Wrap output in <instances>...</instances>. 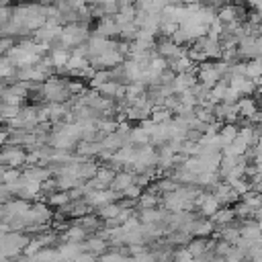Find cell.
Here are the masks:
<instances>
[{
	"mask_svg": "<svg viewBox=\"0 0 262 262\" xmlns=\"http://www.w3.org/2000/svg\"><path fill=\"white\" fill-rule=\"evenodd\" d=\"M4 221V205H0V223Z\"/></svg>",
	"mask_w": 262,
	"mask_h": 262,
	"instance_id": "1f68e13d",
	"label": "cell"
},
{
	"mask_svg": "<svg viewBox=\"0 0 262 262\" xmlns=\"http://www.w3.org/2000/svg\"><path fill=\"white\" fill-rule=\"evenodd\" d=\"M31 203L29 201H23V199H10L4 203V219H10V217H23L27 211H29Z\"/></svg>",
	"mask_w": 262,
	"mask_h": 262,
	"instance_id": "7c38bea8",
	"label": "cell"
},
{
	"mask_svg": "<svg viewBox=\"0 0 262 262\" xmlns=\"http://www.w3.org/2000/svg\"><path fill=\"white\" fill-rule=\"evenodd\" d=\"M217 135H219V139H221V149H223V147H227L229 143H233V139L237 137V125H223Z\"/></svg>",
	"mask_w": 262,
	"mask_h": 262,
	"instance_id": "cb8c5ba5",
	"label": "cell"
},
{
	"mask_svg": "<svg viewBox=\"0 0 262 262\" xmlns=\"http://www.w3.org/2000/svg\"><path fill=\"white\" fill-rule=\"evenodd\" d=\"M74 262H96V258H94L92 254H88V252H82L80 256H76Z\"/></svg>",
	"mask_w": 262,
	"mask_h": 262,
	"instance_id": "f546056e",
	"label": "cell"
},
{
	"mask_svg": "<svg viewBox=\"0 0 262 262\" xmlns=\"http://www.w3.org/2000/svg\"><path fill=\"white\" fill-rule=\"evenodd\" d=\"M258 225H260V231H262V221H258Z\"/></svg>",
	"mask_w": 262,
	"mask_h": 262,
	"instance_id": "d6a6232c",
	"label": "cell"
},
{
	"mask_svg": "<svg viewBox=\"0 0 262 262\" xmlns=\"http://www.w3.org/2000/svg\"><path fill=\"white\" fill-rule=\"evenodd\" d=\"M223 82H227V86H229L239 98L250 96V94L256 90V82L250 80V78H246V76H229V78L223 80Z\"/></svg>",
	"mask_w": 262,
	"mask_h": 262,
	"instance_id": "5b68a950",
	"label": "cell"
},
{
	"mask_svg": "<svg viewBox=\"0 0 262 262\" xmlns=\"http://www.w3.org/2000/svg\"><path fill=\"white\" fill-rule=\"evenodd\" d=\"M194 207H196V209L203 213V217H207V219H209V217H213V215L221 209L219 201H217L211 192H205V190H201V192H199V196L194 199Z\"/></svg>",
	"mask_w": 262,
	"mask_h": 262,
	"instance_id": "277c9868",
	"label": "cell"
},
{
	"mask_svg": "<svg viewBox=\"0 0 262 262\" xmlns=\"http://www.w3.org/2000/svg\"><path fill=\"white\" fill-rule=\"evenodd\" d=\"M235 108H237V117H239V121H250V119H254V117L260 113V108H258V100L252 98V96H244V98H239V100L235 102Z\"/></svg>",
	"mask_w": 262,
	"mask_h": 262,
	"instance_id": "8992f818",
	"label": "cell"
},
{
	"mask_svg": "<svg viewBox=\"0 0 262 262\" xmlns=\"http://www.w3.org/2000/svg\"><path fill=\"white\" fill-rule=\"evenodd\" d=\"M92 35H94V37H100V39H113V37H119V25H117L113 18H100Z\"/></svg>",
	"mask_w": 262,
	"mask_h": 262,
	"instance_id": "8fae6325",
	"label": "cell"
},
{
	"mask_svg": "<svg viewBox=\"0 0 262 262\" xmlns=\"http://www.w3.org/2000/svg\"><path fill=\"white\" fill-rule=\"evenodd\" d=\"M70 201H72V196H70L68 190H55V192H51V194L45 199V203H47L49 207H55V209L66 207Z\"/></svg>",
	"mask_w": 262,
	"mask_h": 262,
	"instance_id": "7402d4cb",
	"label": "cell"
},
{
	"mask_svg": "<svg viewBox=\"0 0 262 262\" xmlns=\"http://www.w3.org/2000/svg\"><path fill=\"white\" fill-rule=\"evenodd\" d=\"M211 194L219 201V205H221V207H229V205H235V203L239 201V196L235 194V190H233L227 182H219Z\"/></svg>",
	"mask_w": 262,
	"mask_h": 262,
	"instance_id": "ba28073f",
	"label": "cell"
},
{
	"mask_svg": "<svg viewBox=\"0 0 262 262\" xmlns=\"http://www.w3.org/2000/svg\"><path fill=\"white\" fill-rule=\"evenodd\" d=\"M88 39H90V31H88V27H84V25H80V23L63 27V29H61V35L57 37V41H59L63 47H68V49H74V47H78V45H84Z\"/></svg>",
	"mask_w": 262,
	"mask_h": 262,
	"instance_id": "7a4b0ae2",
	"label": "cell"
},
{
	"mask_svg": "<svg viewBox=\"0 0 262 262\" xmlns=\"http://www.w3.org/2000/svg\"><path fill=\"white\" fill-rule=\"evenodd\" d=\"M0 166H6V168H20V166H27V149L18 147V145H12V143H6L0 147Z\"/></svg>",
	"mask_w": 262,
	"mask_h": 262,
	"instance_id": "3957f363",
	"label": "cell"
},
{
	"mask_svg": "<svg viewBox=\"0 0 262 262\" xmlns=\"http://www.w3.org/2000/svg\"><path fill=\"white\" fill-rule=\"evenodd\" d=\"M100 145H102V151H108V154H117L123 145H127V141L115 131V133H111V135H104L102 137V141H100Z\"/></svg>",
	"mask_w": 262,
	"mask_h": 262,
	"instance_id": "d6986e66",
	"label": "cell"
},
{
	"mask_svg": "<svg viewBox=\"0 0 262 262\" xmlns=\"http://www.w3.org/2000/svg\"><path fill=\"white\" fill-rule=\"evenodd\" d=\"M20 108L23 106H12V104H2L0 102V121H12V119H16L18 115H20Z\"/></svg>",
	"mask_w": 262,
	"mask_h": 262,
	"instance_id": "484cf974",
	"label": "cell"
},
{
	"mask_svg": "<svg viewBox=\"0 0 262 262\" xmlns=\"http://www.w3.org/2000/svg\"><path fill=\"white\" fill-rule=\"evenodd\" d=\"M145 92H147L145 86H141V84H137V82H131V84L125 86V100H127L129 104H133L137 98L145 96Z\"/></svg>",
	"mask_w": 262,
	"mask_h": 262,
	"instance_id": "603a6c76",
	"label": "cell"
},
{
	"mask_svg": "<svg viewBox=\"0 0 262 262\" xmlns=\"http://www.w3.org/2000/svg\"><path fill=\"white\" fill-rule=\"evenodd\" d=\"M133 184H135V174L129 172V170H121V172L115 174V180H113V184H111V190L121 194L125 188L133 186Z\"/></svg>",
	"mask_w": 262,
	"mask_h": 262,
	"instance_id": "5bb4252c",
	"label": "cell"
},
{
	"mask_svg": "<svg viewBox=\"0 0 262 262\" xmlns=\"http://www.w3.org/2000/svg\"><path fill=\"white\" fill-rule=\"evenodd\" d=\"M213 223H211V219H207V217H196V221L192 223V227H190V235L192 237H207L209 239V235H213Z\"/></svg>",
	"mask_w": 262,
	"mask_h": 262,
	"instance_id": "2e32d148",
	"label": "cell"
},
{
	"mask_svg": "<svg viewBox=\"0 0 262 262\" xmlns=\"http://www.w3.org/2000/svg\"><path fill=\"white\" fill-rule=\"evenodd\" d=\"M192 256L186 252V248H180V250H174V256H172V262H190Z\"/></svg>",
	"mask_w": 262,
	"mask_h": 262,
	"instance_id": "83f0119b",
	"label": "cell"
},
{
	"mask_svg": "<svg viewBox=\"0 0 262 262\" xmlns=\"http://www.w3.org/2000/svg\"><path fill=\"white\" fill-rule=\"evenodd\" d=\"M186 252H188L192 258H201V256H205L207 252H213V242L207 239V237H192V239L186 244Z\"/></svg>",
	"mask_w": 262,
	"mask_h": 262,
	"instance_id": "30bf717a",
	"label": "cell"
},
{
	"mask_svg": "<svg viewBox=\"0 0 262 262\" xmlns=\"http://www.w3.org/2000/svg\"><path fill=\"white\" fill-rule=\"evenodd\" d=\"M158 205H160V196H158V194H154V192H149V190H143V192L139 194V199L135 201V207H137V211L156 209Z\"/></svg>",
	"mask_w": 262,
	"mask_h": 262,
	"instance_id": "ffe728a7",
	"label": "cell"
},
{
	"mask_svg": "<svg viewBox=\"0 0 262 262\" xmlns=\"http://www.w3.org/2000/svg\"><path fill=\"white\" fill-rule=\"evenodd\" d=\"M254 219H256V221H262V203L256 207V211H254Z\"/></svg>",
	"mask_w": 262,
	"mask_h": 262,
	"instance_id": "4dcf8cb0",
	"label": "cell"
},
{
	"mask_svg": "<svg viewBox=\"0 0 262 262\" xmlns=\"http://www.w3.org/2000/svg\"><path fill=\"white\" fill-rule=\"evenodd\" d=\"M211 219V223H213V227H225V225H229V223H233L235 221V213H233V209L231 207H221L213 217H209Z\"/></svg>",
	"mask_w": 262,
	"mask_h": 262,
	"instance_id": "ac0fdd59",
	"label": "cell"
},
{
	"mask_svg": "<svg viewBox=\"0 0 262 262\" xmlns=\"http://www.w3.org/2000/svg\"><path fill=\"white\" fill-rule=\"evenodd\" d=\"M14 74H16V70H14V68L10 66V61L2 55V57H0V80H12Z\"/></svg>",
	"mask_w": 262,
	"mask_h": 262,
	"instance_id": "4316f807",
	"label": "cell"
},
{
	"mask_svg": "<svg viewBox=\"0 0 262 262\" xmlns=\"http://www.w3.org/2000/svg\"><path fill=\"white\" fill-rule=\"evenodd\" d=\"M190 239H192V235L188 231H182V229H176V231H168L166 233V244H170L172 248L174 246H184L186 248V244Z\"/></svg>",
	"mask_w": 262,
	"mask_h": 262,
	"instance_id": "44dd1931",
	"label": "cell"
},
{
	"mask_svg": "<svg viewBox=\"0 0 262 262\" xmlns=\"http://www.w3.org/2000/svg\"><path fill=\"white\" fill-rule=\"evenodd\" d=\"M219 239L225 242V244H229V246H235L239 242V221L235 219L233 223L221 227L219 229Z\"/></svg>",
	"mask_w": 262,
	"mask_h": 262,
	"instance_id": "e0dca14e",
	"label": "cell"
},
{
	"mask_svg": "<svg viewBox=\"0 0 262 262\" xmlns=\"http://www.w3.org/2000/svg\"><path fill=\"white\" fill-rule=\"evenodd\" d=\"M8 139H10V131H8V127H0V147L6 145Z\"/></svg>",
	"mask_w": 262,
	"mask_h": 262,
	"instance_id": "f1b7e54d",
	"label": "cell"
},
{
	"mask_svg": "<svg viewBox=\"0 0 262 262\" xmlns=\"http://www.w3.org/2000/svg\"><path fill=\"white\" fill-rule=\"evenodd\" d=\"M196 72H182V74H176L174 82H172V88H174V94H182L186 90H190L194 84H196Z\"/></svg>",
	"mask_w": 262,
	"mask_h": 262,
	"instance_id": "9c48e42d",
	"label": "cell"
},
{
	"mask_svg": "<svg viewBox=\"0 0 262 262\" xmlns=\"http://www.w3.org/2000/svg\"><path fill=\"white\" fill-rule=\"evenodd\" d=\"M84 252L92 254L94 258H100L102 254L108 252V242L102 239L100 235H90V237H86V242H84Z\"/></svg>",
	"mask_w": 262,
	"mask_h": 262,
	"instance_id": "4fadbf2b",
	"label": "cell"
},
{
	"mask_svg": "<svg viewBox=\"0 0 262 262\" xmlns=\"http://www.w3.org/2000/svg\"><path fill=\"white\" fill-rule=\"evenodd\" d=\"M174 117H172V113L168 111V108H164V106H158V108H154L151 111V115H149V121L151 123H156V125H162V123H170Z\"/></svg>",
	"mask_w": 262,
	"mask_h": 262,
	"instance_id": "d4e9b609",
	"label": "cell"
},
{
	"mask_svg": "<svg viewBox=\"0 0 262 262\" xmlns=\"http://www.w3.org/2000/svg\"><path fill=\"white\" fill-rule=\"evenodd\" d=\"M41 98L47 104H66L72 94L68 90V78H59V76H49L43 84H41Z\"/></svg>",
	"mask_w": 262,
	"mask_h": 262,
	"instance_id": "6da1fadb",
	"label": "cell"
},
{
	"mask_svg": "<svg viewBox=\"0 0 262 262\" xmlns=\"http://www.w3.org/2000/svg\"><path fill=\"white\" fill-rule=\"evenodd\" d=\"M86 237H88V233H86L80 225L72 223V225H68V229L61 233V244H84Z\"/></svg>",
	"mask_w": 262,
	"mask_h": 262,
	"instance_id": "9a60e30c",
	"label": "cell"
},
{
	"mask_svg": "<svg viewBox=\"0 0 262 262\" xmlns=\"http://www.w3.org/2000/svg\"><path fill=\"white\" fill-rule=\"evenodd\" d=\"M74 154L82 160H94V158H100L102 145L100 141H78V145L74 147Z\"/></svg>",
	"mask_w": 262,
	"mask_h": 262,
	"instance_id": "52a82bcc",
	"label": "cell"
}]
</instances>
